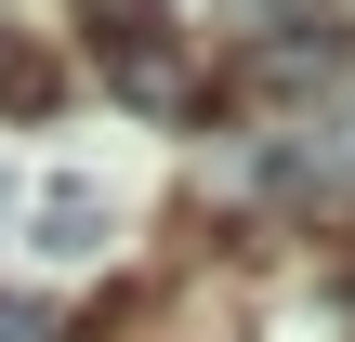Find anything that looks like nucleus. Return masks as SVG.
Returning <instances> with one entry per match:
<instances>
[{"instance_id":"7ed1b4c3","label":"nucleus","mask_w":355,"mask_h":342,"mask_svg":"<svg viewBox=\"0 0 355 342\" xmlns=\"http://www.w3.org/2000/svg\"><path fill=\"white\" fill-rule=\"evenodd\" d=\"M40 105H53V53L0 26V119H40Z\"/></svg>"},{"instance_id":"20e7f679","label":"nucleus","mask_w":355,"mask_h":342,"mask_svg":"<svg viewBox=\"0 0 355 342\" xmlns=\"http://www.w3.org/2000/svg\"><path fill=\"white\" fill-rule=\"evenodd\" d=\"M0 342H53V303H26V290H0Z\"/></svg>"},{"instance_id":"f03ea898","label":"nucleus","mask_w":355,"mask_h":342,"mask_svg":"<svg viewBox=\"0 0 355 342\" xmlns=\"http://www.w3.org/2000/svg\"><path fill=\"white\" fill-rule=\"evenodd\" d=\"M26 224H40V250H53V264H92V250L119 237V198H105L92 171H53V185L26 198Z\"/></svg>"},{"instance_id":"f257e3e1","label":"nucleus","mask_w":355,"mask_h":342,"mask_svg":"<svg viewBox=\"0 0 355 342\" xmlns=\"http://www.w3.org/2000/svg\"><path fill=\"white\" fill-rule=\"evenodd\" d=\"M79 26L105 40V66H119L132 105H171V92H184V66H171V13H158V0H79Z\"/></svg>"}]
</instances>
